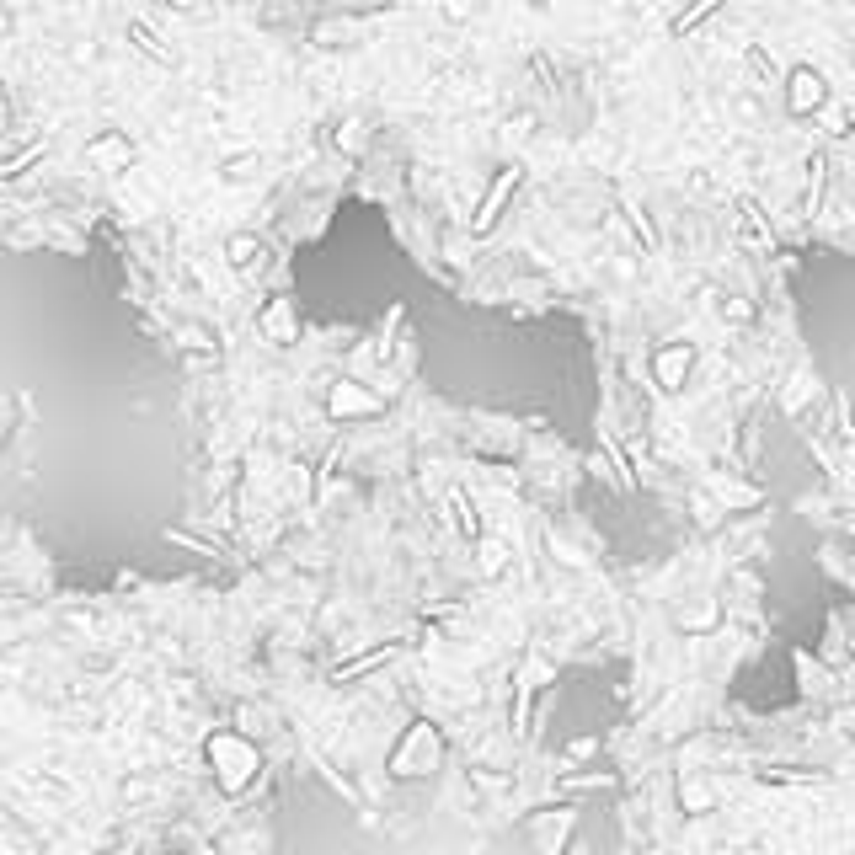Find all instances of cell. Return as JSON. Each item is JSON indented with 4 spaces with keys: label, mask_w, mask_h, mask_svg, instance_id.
Returning a JSON list of instances; mask_svg holds the SVG:
<instances>
[{
    "label": "cell",
    "mask_w": 855,
    "mask_h": 855,
    "mask_svg": "<svg viewBox=\"0 0 855 855\" xmlns=\"http://www.w3.org/2000/svg\"><path fill=\"white\" fill-rule=\"evenodd\" d=\"M439 754H444V738H439V727L417 717V722L407 727V733H401V743H396V754H391V770H396V775H428L433 765H439Z\"/></svg>",
    "instance_id": "obj_2"
},
{
    "label": "cell",
    "mask_w": 855,
    "mask_h": 855,
    "mask_svg": "<svg viewBox=\"0 0 855 855\" xmlns=\"http://www.w3.org/2000/svg\"><path fill=\"white\" fill-rule=\"evenodd\" d=\"M129 33L139 38V49H145V54H155V59H161V65H177V54L166 49V38H161V33H150L145 22H129Z\"/></svg>",
    "instance_id": "obj_10"
},
{
    "label": "cell",
    "mask_w": 855,
    "mask_h": 855,
    "mask_svg": "<svg viewBox=\"0 0 855 855\" xmlns=\"http://www.w3.org/2000/svg\"><path fill=\"white\" fill-rule=\"evenodd\" d=\"M262 257H268V246H262L257 230H236V236H225V262H230V268L252 273Z\"/></svg>",
    "instance_id": "obj_9"
},
{
    "label": "cell",
    "mask_w": 855,
    "mask_h": 855,
    "mask_svg": "<svg viewBox=\"0 0 855 855\" xmlns=\"http://www.w3.org/2000/svg\"><path fill=\"white\" fill-rule=\"evenodd\" d=\"M38 155H43V139H38V145H27V150H11L6 161H0V177H6V182H11V177H22V166H33Z\"/></svg>",
    "instance_id": "obj_11"
},
{
    "label": "cell",
    "mask_w": 855,
    "mask_h": 855,
    "mask_svg": "<svg viewBox=\"0 0 855 855\" xmlns=\"http://www.w3.org/2000/svg\"><path fill=\"white\" fill-rule=\"evenodd\" d=\"M204 759H209L220 791H230V797L252 786L257 770H262V749L246 733H236V727H214V733L204 738Z\"/></svg>",
    "instance_id": "obj_1"
},
{
    "label": "cell",
    "mask_w": 855,
    "mask_h": 855,
    "mask_svg": "<svg viewBox=\"0 0 855 855\" xmlns=\"http://www.w3.org/2000/svg\"><path fill=\"white\" fill-rule=\"evenodd\" d=\"M690 369H695V348H690V342H663V348L652 353V380H658L663 391H679Z\"/></svg>",
    "instance_id": "obj_7"
},
{
    "label": "cell",
    "mask_w": 855,
    "mask_h": 855,
    "mask_svg": "<svg viewBox=\"0 0 855 855\" xmlns=\"http://www.w3.org/2000/svg\"><path fill=\"white\" fill-rule=\"evenodd\" d=\"M86 161L97 171H129L139 161V145L129 139V129H97L86 139Z\"/></svg>",
    "instance_id": "obj_4"
},
{
    "label": "cell",
    "mask_w": 855,
    "mask_h": 855,
    "mask_svg": "<svg viewBox=\"0 0 855 855\" xmlns=\"http://www.w3.org/2000/svg\"><path fill=\"white\" fill-rule=\"evenodd\" d=\"M834 102V91H829V75H823L813 59H797V65L786 70V107L791 113H823V107Z\"/></svg>",
    "instance_id": "obj_3"
},
{
    "label": "cell",
    "mask_w": 855,
    "mask_h": 855,
    "mask_svg": "<svg viewBox=\"0 0 855 855\" xmlns=\"http://www.w3.org/2000/svg\"><path fill=\"white\" fill-rule=\"evenodd\" d=\"M513 188H519V166H503V177L492 182V193L481 198V209H476V220H471V230H476V236H481V230H492L497 209L508 204V193H513Z\"/></svg>",
    "instance_id": "obj_8"
},
{
    "label": "cell",
    "mask_w": 855,
    "mask_h": 855,
    "mask_svg": "<svg viewBox=\"0 0 855 855\" xmlns=\"http://www.w3.org/2000/svg\"><path fill=\"white\" fill-rule=\"evenodd\" d=\"M369 412H380V396L369 391L364 380H353V375H342V380H332V391H326V417H369Z\"/></svg>",
    "instance_id": "obj_5"
},
{
    "label": "cell",
    "mask_w": 855,
    "mask_h": 855,
    "mask_svg": "<svg viewBox=\"0 0 855 855\" xmlns=\"http://www.w3.org/2000/svg\"><path fill=\"white\" fill-rule=\"evenodd\" d=\"M257 326H262V337L268 342H300V305L294 300H284V294H273V300H262V310H257Z\"/></svg>",
    "instance_id": "obj_6"
}]
</instances>
